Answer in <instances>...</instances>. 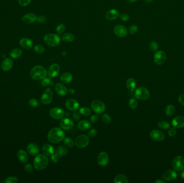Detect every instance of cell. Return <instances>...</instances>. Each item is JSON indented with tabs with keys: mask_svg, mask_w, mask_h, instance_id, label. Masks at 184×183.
Here are the masks:
<instances>
[{
	"mask_svg": "<svg viewBox=\"0 0 184 183\" xmlns=\"http://www.w3.org/2000/svg\"><path fill=\"white\" fill-rule=\"evenodd\" d=\"M31 0H18V2L21 6L25 7L30 4Z\"/></svg>",
	"mask_w": 184,
	"mask_h": 183,
	"instance_id": "681fc988",
	"label": "cell"
},
{
	"mask_svg": "<svg viewBox=\"0 0 184 183\" xmlns=\"http://www.w3.org/2000/svg\"><path fill=\"white\" fill-rule=\"evenodd\" d=\"M79 111H80V114L84 115V116H88L92 113V111H91L90 109H89L88 107H81Z\"/></svg>",
	"mask_w": 184,
	"mask_h": 183,
	"instance_id": "8d00e7d4",
	"label": "cell"
},
{
	"mask_svg": "<svg viewBox=\"0 0 184 183\" xmlns=\"http://www.w3.org/2000/svg\"><path fill=\"white\" fill-rule=\"evenodd\" d=\"M42 81L41 82L42 86L44 87H47L48 86H53L54 84V82L53 81H52V80H51L49 78H44L43 79H42Z\"/></svg>",
	"mask_w": 184,
	"mask_h": 183,
	"instance_id": "f35d334b",
	"label": "cell"
},
{
	"mask_svg": "<svg viewBox=\"0 0 184 183\" xmlns=\"http://www.w3.org/2000/svg\"><path fill=\"white\" fill-rule=\"evenodd\" d=\"M29 103L30 106L33 107H39V105H40V104L39 103V102L35 98H31L29 100Z\"/></svg>",
	"mask_w": 184,
	"mask_h": 183,
	"instance_id": "ee69618b",
	"label": "cell"
},
{
	"mask_svg": "<svg viewBox=\"0 0 184 183\" xmlns=\"http://www.w3.org/2000/svg\"><path fill=\"white\" fill-rule=\"evenodd\" d=\"M63 142L64 144L68 148H72L74 146L73 141L70 137L64 138Z\"/></svg>",
	"mask_w": 184,
	"mask_h": 183,
	"instance_id": "74e56055",
	"label": "cell"
},
{
	"mask_svg": "<svg viewBox=\"0 0 184 183\" xmlns=\"http://www.w3.org/2000/svg\"><path fill=\"white\" fill-rule=\"evenodd\" d=\"M150 136L152 140L157 141H161L164 140V137H165L164 134L157 130H152Z\"/></svg>",
	"mask_w": 184,
	"mask_h": 183,
	"instance_id": "e0dca14e",
	"label": "cell"
},
{
	"mask_svg": "<svg viewBox=\"0 0 184 183\" xmlns=\"http://www.w3.org/2000/svg\"><path fill=\"white\" fill-rule=\"evenodd\" d=\"M44 41L47 45L51 47H56L59 45L60 43V38L57 34L48 33L44 36Z\"/></svg>",
	"mask_w": 184,
	"mask_h": 183,
	"instance_id": "3957f363",
	"label": "cell"
},
{
	"mask_svg": "<svg viewBox=\"0 0 184 183\" xmlns=\"http://www.w3.org/2000/svg\"><path fill=\"white\" fill-rule=\"evenodd\" d=\"M177 133V130L174 128H171L168 130V135L170 137H173Z\"/></svg>",
	"mask_w": 184,
	"mask_h": 183,
	"instance_id": "11a10c76",
	"label": "cell"
},
{
	"mask_svg": "<svg viewBox=\"0 0 184 183\" xmlns=\"http://www.w3.org/2000/svg\"><path fill=\"white\" fill-rule=\"evenodd\" d=\"M156 183H165V182L163 180H157L156 181Z\"/></svg>",
	"mask_w": 184,
	"mask_h": 183,
	"instance_id": "94428289",
	"label": "cell"
},
{
	"mask_svg": "<svg viewBox=\"0 0 184 183\" xmlns=\"http://www.w3.org/2000/svg\"><path fill=\"white\" fill-rule=\"evenodd\" d=\"M18 182V178L16 177L10 176L8 177L5 180L6 183H16Z\"/></svg>",
	"mask_w": 184,
	"mask_h": 183,
	"instance_id": "f6af8a7d",
	"label": "cell"
},
{
	"mask_svg": "<svg viewBox=\"0 0 184 183\" xmlns=\"http://www.w3.org/2000/svg\"><path fill=\"white\" fill-rule=\"evenodd\" d=\"M73 118L75 120H78L80 119V114L79 112H75L73 114Z\"/></svg>",
	"mask_w": 184,
	"mask_h": 183,
	"instance_id": "6f0895ef",
	"label": "cell"
},
{
	"mask_svg": "<svg viewBox=\"0 0 184 183\" xmlns=\"http://www.w3.org/2000/svg\"><path fill=\"white\" fill-rule=\"evenodd\" d=\"M66 30V27L63 24H59L56 27V32L58 34H61L64 33Z\"/></svg>",
	"mask_w": 184,
	"mask_h": 183,
	"instance_id": "ab89813d",
	"label": "cell"
},
{
	"mask_svg": "<svg viewBox=\"0 0 184 183\" xmlns=\"http://www.w3.org/2000/svg\"><path fill=\"white\" fill-rule=\"evenodd\" d=\"M179 101L180 102V103L184 106V93H183L180 95L179 97Z\"/></svg>",
	"mask_w": 184,
	"mask_h": 183,
	"instance_id": "680465c9",
	"label": "cell"
},
{
	"mask_svg": "<svg viewBox=\"0 0 184 183\" xmlns=\"http://www.w3.org/2000/svg\"><path fill=\"white\" fill-rule=\"evenodd\" d=\"M177 177V173L173 170H168L165 171L163 175V178L166 181H172Z\"/></svg>",
	"mask_w": 184,
	"mask_h": 183,
	"instance_id": "ac0fdd59",
	"label": "cell"
},
{
	"mask_svg": "<svg viewBox=\"0 0 184 183\" xmlns=\"http://www.w3.org/2000/svg\"><path fill=\"white\" fill-rule=\"evenodd\" d=\"M55 153L57 154L59 157L67 155V150L65 147L60 146L57 147V149L55 151Z\"/></svg>",
	"mask_w": 184,
	"mask_h": 183,
	"instance_id": "d6a6232c",
	"label": "cell"
},
{
	"mask_svg": "<svg viewBox=\"0 0 184 183\" xmlns=\"http://www.w3.org/2000/svg\"><path fill=\"white\" fill-rule=\"evenodd\" d=\"M91 126V123L88 120H82L80 121L78 124V128L81 130H89Z\"/></svg>",
	"mask_w": 184,
	"mask_h": 183,
	"instance_id": "f1b7e54d",
	"label": "cell"
},
{
	"mask_svg": "<svg viewBox=\"0 0 184 183\" xmlns=\"http://www.w3.org/2000/svg\"><path fill=\"white\" fill-rule=\"evenodd\" d=\"M145 1L147 2H152L153 0H145Z\"/></svg>",
	"mask_w": 184,
	"mask_h": 183,
	"instance_id": "e7e4bbea",
	"label": "cell"
},
{
	"mask_svg": "<svg viewBox=\"0 0 184 183\" xmlns=\"http://www.w3.org/2000/svg\"><path fill=\"white\" fill-rule=\"evenodd\" d=\"M119 16H120L119 12L116 9H112L107 11L106 13L105 17L108 20H113L116 19Z\"/></svg>",
	"mask_w": 184,
	"mask_h": 183,
	"instance_id": "7402d4cb",
	"label": "cell"
},
{
	"mask_svg": "<svg viewBox=\"0 0 184 183\" xmlns=\"http://www.w3.org/2000/svg\"><path fill=\"white\" fill-rule=\"evenodd\" d=\"M53 100V93L50 88H47L44 92L41 98V102L45 105L49 104L51 103Z\"/></svg>",
	"mask_w": 184,
	"mask_h": 183,
	"instance_id": "30bf717a",
	"label": "cell"
},
{
	"mask_svg": "<svg viewBox=\"0 0 184 183\" xmlns=\"http://www.w3.org/2000/svg\"><path fill=\"white\" fill-rule=\"evenodd\" d=\"M66 107L69 110L72 111H75L79 107V103L77 100L74 99H69L66 102Z\"/></svg>",
	"mask_w": 184,
	"mask_h": 183,
	"instance_id": "2e32d148",
	"label": "cell"
},
{
	"mask_svg": "<svg viewBox=\"0 0 184 183\" xmlns=\"http://www.w3.org/2000/svg\"><path fill=\"white\" fill-rule=\"evenodd\" d=\"M136 87V83L135 80L133 78H129L127 81V87L128 90L133 93Z\"/></svg>",
	"mask_w": 184,
	"mask_h": 183,
	"instance_id": "f546056e",
	"label": "cell"
},
{
	"mask_svg": "<svg viewBox=\"0 0 184 183\" xmlns=\"http://www.w3.org/2000/svg\"><path fill=\"white\" fill-rule=\"evenodd\" d=\"M172 166L174 170L178 171L184 169V158L181 156H177L174 158L172 162Z\"/></svg>",
	"mask_w": 184,
	"mask_h": 183,
	"instance_id": "ba28073f",
	"label": "cell"
},
{
	"mask_svg": "<svg viewBox=\"0 0 184 183\" xmlns=\"http://www.w3.org/2000/svg\"><path fill=\"white\" fill-rule=\"evenodd\" d=\"M134 96L138 100H146L149 99L150 94L147 88L144 87H140L135 90Z\"/></svg>",
	"mask_w": 184,
	"mask_h": 183,
	"instance_id": "5b68a950",
	"label": "cell"
},
{
	"mask_svg": "<svg viewBox=\"0 0 184 183\" xmlns=\"http://www.w3.org/2000/svg\"><path fill=\"white\" fill-rule=\"evenodd\" d=\"M60 66L57 63L51 65L47 71V75L50 78L57 76L60 72Z\"/></svg>",
	"mask_w": 184,
	"mask_h": 183,
	"instance_id": "7c38bea8",
	"label": "cell"
},
{
	"mask_svg": "<svg viewBox=\"0 0 184 183\" xmlns=\"http://www.w3.org/2000/svg\"><path fill=\"white\" fill-rule=\"evenodd\" d=\"M49 160L47 156L43 155H38L34 160V166L37 170L44 169L48 165Z\"/></svg>",
	"mask_w": 184,
	"mask_h": 183,
	"instance_id": "277c9868",
	"label": "cell"
},
{
	"mask_svg": "<svg viewBox=\"0 0 184 183\" xmlns=\"http://www.w3.org/2000/svg\"><path fill=\"white\" fill-rule=\"evenodd\" d=\"M102 120L104 123H110L111 121V118L109 115L107 114H104L102 116Z\"/></svg>",
	"mask_w": 184,
	"mask_h": 183,
	"instance_id": "bcb514c9",
	"label": "cell"
},
{
	"mask_svg": "<svg viewBox=\"0 0 184 183\" xmlns=\"http://www.w3.org/2000/svg\"><path fill=\"white\" fill-rule=\"evenodd\" d=\"M127 1H128V2H131V3H133V2H135L137 1L138 0H127Z\"/></svg>",
	"mask_w": 184,
	"mask_h": 183,
	"instance_id": "be15d7a7",
	"label": "cell"
},
{
	"mask_svg": "<svg viewBox=\"0 0 184 183\" xmlns=\"http://www.w3.org/2000/svg\"><path fill=\"white\" fill-rule=\"evenodd\" d=\"M176 112V108L173 105L167 106L165 109V114L167 116H171L174 114Z\"/></svg>",
	"mask_w": 184,
	"mask_h": 183,
	"instance_id": "e575fe53",
	"label": "cell"
},
{
	"mask_svg": "<svg viewBox=\"0 0 184 183\" xmlns=\"http://www.w3.org/2000/svg\"><path fill=\"white\" fill-rule=\"evenodd\" d=\"M98 120H99V117L96 114L92 115L90 117V121L92 123H95L96 122H97Z\"/></svg>",
	"mask_w": 184,
	"mask_h": 183,
	"instance_id": "db71d44e",
	"label": "cell"
},
{
	"mask_svg": "<svg viewBox=\"0 0 184 183\" xmlns=\"http://www.w3.org/2000/svg\"><path fill=\"white\" fill-rule=\"evenodd\" d=\"M74 92H75V91L73 89H70L68 90V93L70 94V95H73L74 93Z\"/></svg>",
	"mask_w": 184,
	"mask_h": 183,
	"instance_id": "91938a15",
	"label": "cell"
},
{
	"mask_svg": "<svg viewBox=\"0 0 184 183\" xmlns=\"http://www.w3.org/2000/svg\"><path fill=\"white\" fill-rule=\"evenodd\" d=\"M49 114L52 118L55 119H62L65 116L64 111L60 108L55 107L51 109L49 112Z\"/></svg>",
	"mask_w": 184,
	"mask_h": 183,
	"instance_id": "8fae6325",
	"label": "cell"
},
{
	"mask_svg": "<svg viewBox=\"0 0 184 183\" xmlns=\"http://www.w3.org/2000/svg\"><path fill=\"white\" fill-rule=\"evenodd\" d=\"M65 134L60 128L55 127L50 130L47 138L49 142L52 143H57L64 140Z\"/></svg>",
	"mask_w": 184,
	"mask_h": 183,
	"instance_id": "6da1fadb",
	"label": "cell"
},
{
	"mask_svg": "<svg viewBox=\"0 0 184 183\" xmlns=\"http://www.w3.org/2000/svg\"><path fill=\"white\" fill-rule=\"evenodd\" d=\"M59 156L57 155V154L54 153L51 155V160L54 163H57L59 161Z\"/></svg>",
	"mask_w": 184,
	"mask_h": 183,
	"instance_id": "816d5d0a",
	"label": "cell"
},
{
	"mask_svg": "<svg viewBox=\"0 0 184 183\" xmlns=\"http://www.w3.org/2000/svg\"><path fill=\"white\" fill-rule=\"evenodd\" d=\"M181 177L183 179H184V170H182V172L181 173Z\"/></svg>",
	"mask_w": 184,
	"mask_h": 183,
	"instance_id": "6125c7cd",
	"label": "cell"
},
{
	"mask_svg": "<svg viewBox=\"0 0 184 183\" xmlns=\"http://www.w3.org/2000/svg\"><path fill=\"white\" fill-rule=\"evenodd\" d=\"M55 90L57 93L60 96H64L67 94L68 93L66 87L64 86L63 84L61 83H57L55 86Z\"/></svg>",
	"mask_w": 184,
	"mask_h": 183,
	"instance_id": "d4e9b609",
	"label": "cell"
},
{
	"mask_svg": "<svg viewBox=\"0 0 184 183\" xmlns=\"http://www.w3.org/2000/svg\"><path fill=\"white\" fill-rule=\"evenodd\" d=\"M91 107L94 112L97 114H102L106 110V105L104 102L100 100H95L91 104Z\"/></svg>",
	"mask_w": 184,
	"mask_h": 183,
	"instance_id": "8992f818",
	"label": "cell"
},
{
	"mask_svg": "<svg viewBox=\"0 0 184 183\" xmlns=\"http://www.w3.org/2000/svg\"><path fill=\"white\" fill-rule=\"evenodd\" d=\"M154 57L155 63L158 65H162L165 62L167 56L164 51L159 50L155 53Z\"/></svg>",
	"mask_w": 184,
	"mask_h": 183,
	"instance_id": "9c48e42d",
	"label": "cell"
},
{
	"mask_svg": "<svg viewBox=\"0 0 184 183\" xmlns=\"http://www.w3.org/2000/svg\"><path fill=\"white\" fill-rule=\"evenodd\" d=\"M119 16H120V18L121 20L124 21V22L128 21V20H129V18H130L129 16L128 15L127 13H121Z\"/></svg>",
	"mask_w": 184,
	"mask_h": 183,
	"instance_id": "c3c4849f",
	"label": "cell"
},
{
	"mask_svg": "<svg viewBox=\"0 0 184 183\" xmlns=\"http://www.w3.org/2000/svg\"><path fill=\"white\" fill-rule=\"evenodd\" d=\"M172 125L174 128H183L184 127V117L178 116L175 117L172 120Z\"/></svg>",
	"mask_w": 184,
	"mask_h": 183,
	"instance_id": "44dd1931",
	"label": "cell"
},
{
	"mask_svg": "<svg viewBox=\"0 0 184 183\" xmlns=\"http://www.w3.org/2000/svg\"><path fill=\"white\" fill-rule=\"evenodd\" d=\"M34 50L37 53L42 54L45 52V48L42 45H37L34 47Z\"/></svg>",
	"mask_w": 184,
	"mask_h": 183,
	"instance_id": "60d3db41",
	"label": "cell"
},
{
	"mask_svg": "<svg viewBox=\"0 0 184 183\" xmlns=\"http://www.w3.org/2000/svg\"><path fill=\"white\" fill-rule=\"evenodd\" d=\"M24 169L27 172L31 173L33 171V166H32L30 164H26L24 166Z\"/></svg>",
	"mask_w": 184,
	"mask_h": 183,
	"instance_id": "f907efd6",
	"label": "cell"
},
{
	"mask_svg": "<svg viewBox=\"0 0 184 183\" xmlns=\"http://www.w3.org/2000/svg\"><path fill=\"white\" fill-rule=\"evenodd\" d=\"M129 105L131 109H136L138 107V102L135 98H131L130 100H129Z\"/></svg>",
	"mask_w": 184,
	"mask_h": 183,
	"instance_id": "b9f144b4",
	"label": "cell"
},
{
	"mask_svg": "<svg viewBox=\"0 0 184 183\" xmlns=\"http://www.w3.org/2000/svg\"><path fill=\"white\" fill-rule=\"evenodd\" d=\"M97 163L101 166L107 165L109 162V156L106 152H101L97 156Z\"/></svg>",
	"mask_w": 184,
	"mask_h": 183,
	"instance_id": "9a60e30c",
	"label": "cell"
},
{
	"mask_svg": "<svg viewBox=\"0 0 184 183\" xmlns=\"http://www.w3.org/2000/svg\"><path fill=\"white\" fill-rule=\"evenodd\" d=\"M22 51L20 48H14L10 51V55L13 59H18L22 55Z\"/></svg>",
	"mask_w": 184,
	"mask_h": 183,
	"instance_id": "1f68e13d",
	"label": "cell"
},
{
	"mask_svg": "<svg viewBox=\"0 0 184 183\" xmlns=\"http://www.w3.org/2000/svg\"><path fill=\"white\" fill-rule=\"evenodd\" d=\"M89 142V137L86 135H80L77 137L75 140V144L76 146L80 148H83L87 147Z\"/></svg>",
	"mask_w": 184,
	"mask_h": 183,
	"instance_id": "52a82bcc",
	"label": "cell"
},
{
	"mask_svg": "<svg viewBox=\"0 0 184 183\" xmlns=\"http://www.w3.org/2000/svg\"><path fill=\"white\" fill-rule=\"evenodd\" d=\"M20 45L25 50H30L33 46L32 41L27 38H22L20 41Z\"/></svg>",
	"mask_w": 184,
	"mask_h": 183,
	"instance_id": "d6986e66",
	"label": "cell"
},
{
	"mask_svg": "<svg viewBox=\"0 0 184 183\" xmlns=\"http://www.w3.org/2000/svg\"><path fill=\"white\" fill-rule=\"evenodd\" d=\"M17 157L22 163H26L29 160L28 155L23 150H20L17 152Z\"/></svg>",
	"mask_w": 184,
	"mask_h": 183,
	"instance_id": "4316f807",
	"label": "cell"
},
{
	"mask_svg": "<svg viewBox=\"0 0 184 183\" xmlns=\"http://www.w3.org/2000/svg\"><path fill=\"white\" fill-rule=\"evenodd\" d=\"M37 20L40 23H44L46 22V18L43 16H40L37 18Z\"/></svg>",
	"mask_w": 184,
	"mask_h": 183,
	"instance_id": "9f6ffc18",
	"label": "cell"
},
{
	"mask_svg": "<svg viewBox=\"0 0 184 183\" xmlns=\"http://www.w3.org/2000/svg\"><path fill=\"white\" fill-rule=\"evenodd\" d=\"M158 126L161 130H167L170 128V125L169 123L165 121H161L158 123Z\"/></svg>",
	"mask_w": 184,
	"mask_h": 183,
	"instance_id": "d590c367",
	"label": "cell"
},
{
	"mask_svg": "<svg viewBox=\"0 0 184 183\" xmlns=\"http://www.w3.org/2000/svg\"><path fill=\"white\" fill-rule=\"evenodd\" d=\"M27 150L28 153L31 155H36L39 153V147L35 143H30L27 147Z\"/></svg>",
	"mask_w": 184,
	"mask_h": 183,
	"instance_id": "cb8c5ba5",
	"label": "cell"
},
{
	"mask_svg": "<svg viewBox=\"0 0 184 183\" xmlns=\"http://www.w3.org/2000/svg\"><path fill=\"white\" fill-rule=\"evenodd\" d=\"M73 80V76L72 75L68 72H66L60 76V81L62 82V83L64 84H67L70 83Z\"/></svg>",
	"mask_w": 184,
	"mask_h": 183,
	"instance_id": "484cf974",
	"label": "cell"
},
{
	"mask_svg": "<svg viewBox=\"0 0 184 183\" xmlns=\"http://www.w3.org/2000/svg\"><path fill=\"white\" fill-rule=\"evenodd\" d=\"M13 66V61L11 59L6 58L2 61L1 64V68L3 70L7 72L10 70Z\"/></svg>",
	"mask_w": 184,
	"mask_h": 183,
	"instance_id": "603a6c76",
	"label": "cell"
},
{
	"mask_svg": "<svg viewBox=\"0 0 184 183\" xmlns=\"http://www.w3.org/2000/svg\"><path fill=\"white\" fill-rule=\"evenodd\" d=\"M46 69L41 66H36L31 70L30 77L34 80H42L47 75Z\"/></svg>",
	"mask_w": 184,
	"mask_h": 183,
	"instance_id": "7a4b0ae2",
	"label": "cell"
},
{
	"mask_svg": "<svg viewBox=\"0 0 184 183\" xmlns=\"http://www.w3.org/2000/svg\"><path fill=\"white\" fill-rule=\"evenodd\" d=\"M138 29V28L137 25H131L129 27V33L131 34H134L135 33L137 32Z\"/></svg>",
	"mask_w": 184,
	"mask_h": 183,
	"instance_id": "7dc6e473",
	"label": "cell"
},
{
	"mask_svg": "<svg viewBox=\"0 0 184 183\" xmlns=\"http://www.w3.org/2000/svg\"><path fill=\"white\" fill-rule=\"evenodd\" d=\"M60 126L64 130H70L74 126V123L72 120L67 118H63L60 120Z\"/></svg>",
	"mask_w": 184,
	"mask_h": 183,
	"instance_id": "5bb4252c",
	"label": "cell"
},
{
	"mask_svg": "<svg viewBox=\"0 0 184 183\" xmlns=\"http://www.w3.org/2000/svg\"><path fill=\"white\" fill-rule=\"evenodd\" d=\"M114 32L115 34L120 38L126 36L128 31L127 28L122 25H117L114 27Z\"/></svg>",
	"mask_w": 184,
	"mask_h": 183,
	"instance_id": "4fadbf2b",
	"label": "cell"
},
{
	"mask_svg": "<svg viewBox=\"0 0 184 183\" xmlns=\"http://www.w3.org/2000/svg\"><path fill=\"white\" fill-rule=\"evenodd\" d=\"M149 48L151 50H152V51H156L158 49V44L155 41H151L150 43H149Z\"/></svg>",
	"mask_w": 184,
	"mask_h": 183,
	"instance_id": "7bdbcfd3",
	"label": "cell"
},
{
	"mask_svg": "<svg viewBox=\"0 0 184 183\" xmlns=\"http://www.w3.org/2000/svg\"><path fill=\"white\" fill-rule=\"evenodd\" d=\"M74 39L75 37L74 36L73 34L70 33H65L61 37L62 40L65 43L72 42L74 40Z\"/></svg>",
	"mask_w": 184,
	"mask_h": 183,
	"instance_id": "4dcf8cb0",
	"label": "cell"
},
{
	"mask_svg": "<svg viewBox=\"0 0 184 183\" xmlns=\"http://www.w3.org/2000/svg\"><path fill=\"white\" fill-rule=\"evenodd\" d=\"M115 183H128V180L127 177L124 175H119L115 177L114 180Z\"/></svg>",
	"mask_w": 184,
	"mask_h": 183,
	"instance_id": "836d02e7",
	"label": "cell"
},
{
	"mask_svg": "<svg viewBox=\"0 0 184 183\" xmlns=\"http://www.w3.org/2000/svg\"><path fill=\"white\" fill-rule=\"evenodd\" d=\"M97 134V130L95 129H92L88 133V136L90 137H93Z\"/></svg>",
	"mask_w": 184,
	"mask_h": 183,
	"instance_id": "f5cc1de1",
	"label": "cell"
},
{
	"mask_svg": "<svg viewBox=\"0 0 184 183\" xmlns=\"http://www.w3.org/2000/svg\"><path fill=\"white\" fill-rule=\"evenodd\" d=\"M42 151L45 155L51 156L54 154V148L49 144H45L44 145L42 148Z\"/></svg>",
	"mask_w": 184,
	"mask_h": 183,
	"instance_id": "83f0119b",
	"label": "cell"
},
{
	"mask_svg": "<svg viewBox=\"0 0 184 183\" xmlns=\"http://www.w3.org/2000/svg\"><path fill=\"white\" fill-rule=\"evenodd\" d=\"M37 16L35 14L33 13H28L25 15L23 18L22 20L24 23L27 24H31L34 23L37 20Z\"/></svg>",
	"mask_w": 184,
	"mask_h": 183,
	"instance_id": "ffe728a7",
	"label": "cell"
}]
</instances>
